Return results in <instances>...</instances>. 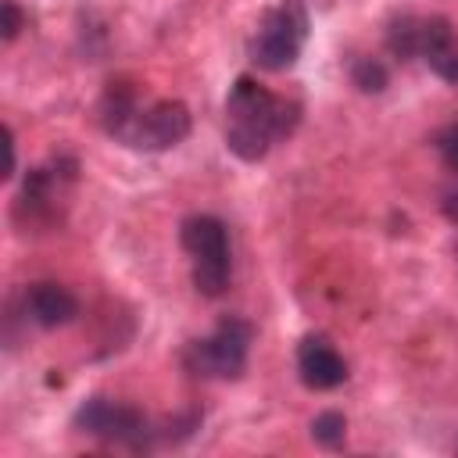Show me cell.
<instances>
[{
  "mask_svg": "<svg viewBox=\"0 0 458 458\" xmlns=\"http://www.w3.org/2000/svg\"><path fill=\"white\" fill-rule=\"evenodd\" d=\"M308 39V11L301 0H279L268 7L250 36V61L265 72H286L297 64Z\"/></svg>",
  "mask_w": 458,
  "mask_h": 458,
  "instance_id": "cell-6",
  "label": "cell"
},
{
  "mask_svg": "<svg viewBox=\"0 0 458 458\" xmlns=\"http://www.w3.org/2000/svg\"><path fill=\"white\" fill-rule=\"evenodd\" d=\"M344 437H347V419L340 411H318L311 419V440L318 447H329L333 451V447L344 444Z\"/></svg>",
  "mask_w": 458,
  "mask_h": 458,
  "instance_id": "cell-13",
  "label": "cell"
},
{
  "mask_svg": "<svg viewBox=\"0 0 458 458\" xmlns=\"http://www.w3.org/2000/svg\"><path fill=\"white\" fill-rule=\"evenodd\" d=\"M25 315L39 329H61L79 318V301L61 283H32L25 290Z\"/></svg>",
  "mask_w": 458,
  "mask_h": 458,
  "instance_id": "cell-10",
  "label": "cell"
},
{
  "mask_svg": "<svg viewBox=\"0 0 458 458\" xmlns=\"http://www.w3.org/2000/svg\"><path fill=\"white\" fill-rule=\"evenodd\" d=\"M97 118L111 140L132 150H168L190 136V107L182 100H154L143 104L132 82H107Z\"/></svg>",
  "mask_w": 458,
  "mask_h": 458,
  "instance_id": "cell-2",
  "label": "cell"
},
{
  "mask_svg": "<svg viewBox=\"0 0 458 458\" xmlns=\"http://www.w3.org/2000/svg\"><path fill=\"white\" fill-rule=\"evenodd\" d=\"M179 243L193 261V286L204 297H222L233 279L229 233L215 215H190L179 225Z\"/></svg>",
  "mask_w": 458,
  "mask_h": 458,
  "instance_id": "cell-4",
  "label": "cell"
},
{
  "mask_svg": "<svg viewBox=\"0 0 458 458\" xmlns=\"http://www.w3.org/2000/svg\"><path fill=\"white\" fill-rule=\"evenodd\" d=\"M79 179V161L68 157V154H57L43 165H36L25 182H21V193H18V204H14V215L18 222L29 229H50L61 222V211L68 208V197H72V186Z\"/></svg>",
  "mask_w": 458,
  "mask_h": 458,
  "instance_id": "cell-3",
  "label": "cell"
},
{
  "mask_svg": "<svg viewBox=\"0 0 458 458\" xmlns=\"http://www.w3.org/2000/svg\"><path fill=\"white\" fill-rule=\"evenodd\" d=\"M0 36H4V43H14L18 39V32L25 29V14H21V7H18V0H4L0 4Z\"/></svg>",
  "mask_w": 458,
  "mask_h": 458,
  "instance_id": "cell-15",
  "label": "cell"
},
{
  "mask_svg": "<svg viewBox=\"0 0 458 458\" xmlns=\"http://www.w3.org/2000/svg\"><path fill=\"white\" fill-rule=\"evenodd\" d=\"M419 25H422V14H394L390 25H386V50L397 57V61H415L419 57Z\"/></svg>",
  "mask_w": 458,
  "mask_h": 458,
  "instance_id": "cell-11",
  "label": "cell"
},
{
  "mask_svg": "<svg viewBox=\"0 0 458 458\" xmlns=\"http://www.w3.org/2000/svg\"><path fill=\"white\" fill-rule=\"evenodd\" d=\"M419 61L444 79L447 86H458V29L444 14H422L419 25Z\"/></svg>",
  "mask_w": 458,
  "mask_h": 458,
  "instance_id": "cell-9",
  "label": "cell"
},
{
  "mask_svg": "<svg viewBox=\"0 0 458 458\" xmlns=\"http://www.w3.org/2000/svg\"><path fill=\"white\" fill-rule=\"evenodd\" d=\"M433 147H437V154H440V161L458 175V122H451V125H444L440 132H437V140H433Z\"/></svg>",
  "mask_w": 458,
  "mask_h": 458,
  "instance_id": "cell-14",
  "label": "cell"
},
{
  "mask_svg": "<svg viewBox=\"0 0 458 458\" xmlns=\"http://www.w3.org/2000/svg\"><path fill=\"white\" fill-rule=\"evenodd\" d=\"M297 125H301V104L297 100L265 89L250 75H240L229 86V97H225V147L240 161H247V165L261 161L276 143L290 140Z\"/></svg>",
  "mask_w": 458,
  "mask_h": 458,
  "instance_id": "cell-1",
  "label": "cell"
},
{
  "mask_svg": "<svg viewBox=\"0 0 458 458\" xmlns=\"http://www.w3.org/2000/svg\"><path fill=\"white\" fill-rule=\"evenodd\" d=\"M297 372L308 390H336L347 383V361L322 333H308L297 344Z\"/></svg>",
  "mask_w": 458,
  "mask_h": 458,
  "instance_id": "cell-8",
  "label": "cell"
},
{
  "mask_svg": "<svg viewBox=\"0 0 458 458\" xmlns=\"http://www.w3.org/2000/svg\"><path fill=\"white\" fill-rule=\"evenodd\" d=\"M72 426L93 440H104V444H114L125 451H150L154 444H161V429H154L140 408L111 401V397L82 401L72 415Z\"/></svg>",
  "mask_w": 458,
  "mask_h": 458,
  "instance_id": "cell-5",
  "label": "cell"
},
{
  "mask_svg": "<svg viewBox=\"0 0 458 458\" xmlns=\"http://www.w3.org/2000/svg\"><path fill=\"white\" fill-rule=\"evenodd\" d=\"M351 82L361 89V93H383L386 82H390V72L379 57H354L351 61Z\"/></svg>",
  "mask_w": 458,
  "mask_h": 458,
  "instance_id": "cell-12",
  "label": "cell"
},
{
  "mask_svg": "<svg viewBox=\"0 0 458 458\" xmlns=\"http://www.w3.org/2000/svg\"><path fill=\"white\" fill-rule=\"evenodd\" d=\"M4 143H7V172H4V179H14V168H18V147H14V132H11V125H4Z\"/></svg>",
  "mask_w": 458,
  "mask_h": 458,
  "instance_id": "cell-16",
  "label": "cell"
},
{
  "mask_svg": "<svg viewBox=\"0 0 458 458\" xmlns=\"http://www.w3.org/2000/svg\"><path fill=\"white\" fill-rule=\"evenodd\" d=\"M254 329L243 318H222L204 340H193L182 354L186 369L200 379H240L247 369Z\"/></svg>",
  "mask_w": 458,
  "mask_h": 458,
  "instance_id": "cell-7",
  "label": "cell"
},
{
  "mask_svg": "<svg viewBox=\"0 0 458 458\" xmlns=\"http://www.w3.org/2000/svg\"><path fill=\"white\" fill-rule=\"evenodd\" d=\"M440 208H444V215H447V222H454V225H458V186H451V190L444 193V200H440Z\"/></svg>",
  "mask_w": 458,
  "mask_h": 458,
  "instance_id": "cell-17",
  "label": "cell"
}]
</instances>
